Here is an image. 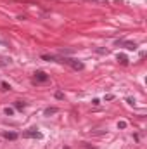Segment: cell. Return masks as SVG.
I'll return each instance as SVG.
<instances>
[{
	"mask_svg": "<svg viewBox=\"0 0 147 149\" xmlns=\"http://www.w3.org/2000/svg\"><path fill=\"white\" fill-rule=\"evenodd\" d=\"M62 62L69 64L73 70H83V62H80V61H76V59H62Z\"/></svg>",
	"mask_w": 147,
	"mask_h": 149,
	"instance_id": "cell-1",
	"label": "cell"
},
{
	"mask_svg": "<svg viewBox=\"0 0 147 149\" xmlns=\"http://www.w3.org/2000/svg\"><path fill=\"white\" fill-rule=\"evenodd\" d=\"M23 135H24V137H31V139H42V137H44L40 132H36V130H33V128H31V130H26Z\"/></svg>",
	"mask_w": 147,
	"mask_h": 149,
	"instance_id": "cell-2",
	"label": "cell"
},
{
	"mask_svg": "<svg viewBox=\"0 0 147 149\" xmlns=\"http://www.w3.org/2000/svg\"><path fill=\"white\" fill-rule=\"evenodd\" d=\"M35 80H36V81H47V80H49V75H47L45 71H36V73H35Z\"/></svg>",
	"mask_w": 147,
	"mask_h": 149,
	"instance_id": "cell-3",
	"label": "cell"
},
{
	"mask_svg": "<svg viewBox=\"0 0 147 149\" xmlns=\"http://www.w3.org/2000/svg\"><path fill=\"white\" fill-rule=\"evenodd\" d=\"M125 45V47H127V49H130V50H135L137 49V44H132V42H118V45Z\"/></svg>",
	"mask_w": 147,
	"mask_h": 149,
	"instance_id": "cell-4",
	"label": "cell"
},
{
	"mask_svg": "<svg viewBox=\"0 0 147 149\" xmlns=\"http://www.w3.org/2000/svg\"><path fill=\"white\" fill-rule=\"evenodd\" d=\"M118 61L121 62V64H128V57L125 54H118Z\"/></svg>",
	"mask_w": 147,
	"mask_h": 149,
	"instance_id": "cell-5",
	"label": "cell"
},
{
	"mask_svg": "<svg viewBox=\"0 0 147 149\" xmlns=\"http://www.w3.org/2000/svg\"><path fill=\"white\" fill-rule=\"evenodd\" d=\"M57 113V108H47L45 109V116H50V115H55Z\"/></svg>",
	"mask_w": 147,
	"mask_h": 149,
	"instance_id": "cell-6",
	"label": "cell"
},
{
	"mask_svg": "<svg viewBox=\"0 0 147 149\" xmlns=\"http://www.w3.org/2000/svg\"><path fill=\"white\" fill-rule=\"evenodd\" d=\"M4 137H5V139H11V140H14L17 135H16L14 132H11V134H9V132H5V134H4Z\"/></svg>",
	"mask_w": 147,
	"mask_h": 149,
	"instance_id": "cell-7",
	"label": "cell"
},
{
	"mask_svg": "<svg viewBox=\"0 0 147 149\" xmlns=\"http://www.w3.org/2000/svg\"><path fill=\"white\" fill-rule=\"evenodd\" d=\"M9 62H11V57H9V59H7V57H0V64H2V66L9 64Z\"/></svg>",
	"mask_w": 147,
	"mask_h": 149,
	"instance_id": "cell-8",
	"label": "cell"
},
{
	"mask_svg": "<svg viewBox=\"0 0 147 149\" xmlns=\"http://www.w3.org/2000/svg\"><path fill=\"white\" fill-rule=\"evenodd\" d=\"M16 109H24V102L17 101V102H16Z\"/></svg>",
	"mask_w": 147,
	"mask_h": 149,
	"instance_id": "cell-9",
	"label": "cell"
},
{
	"mask_svg": "<svg viewBox=\"0 0 147 149\" xmlns=\"http://www.w3.org/2000/svg\"><path fill=\"white\" fill-rule=\"evenodd\" d=\"M118 128H127V121H118Z\"/></svg>",
	"mask_w": 147,
	"mask_h": 149,
	"instance_id": "cell-10",
	"label": "cell"
},
{
	"mask_svg": "<svg viewBox=\"0 0 147 149\" xmlns=\"http://www.w3.org/2000/svg\"><path fill=\"white\" fill-rule=\"evenodd\" d=\"M5 115H7V116H12V115H14V109H12V108H5Z\"/></svg>",
	"mask_w": 147,
	"mask_h": 149,
	"instance_id": "cell-11",
	"label": "cell"
},
{
	"mask_svg": "<svg viewBox=\"0 0 147 149\" xmlns=\"http://www.w3.org/2000/svg\"><path fill=\"white\" fill-rule=\"evenodd\" d=\"M55 99L62 101V99H64V94H62V92H55Z\"/></svg>",
	"mask_w": 147,
	"mask_h": 149,
	"instance_id": "cell-12",
	"label": "cell"
},
{
	"mask_svg": "<svg viewBox=\"0 0 147 149\" xmlns=\"http://www.w3.org/2000/svg\"><path fill=\"white\" fill-rule=\"evenodd\" d=\"M42 59H45V61H54L52 56H42Z\"/></svg>",
	"mask_w": 147,
	"mask_h": 149,
	"instance_id": "cell-13",
	"label": "cell"
},
{
	"mask_svg": "<svg viewBox=\"0 0 147 149\" xmlns=\"http://www.w3.org/2000/svg\"><path fill=\"white\" fill-rule=\"evenodd\" d=\"M104 99H106V101H113V99H114V95H113V94H107Z\"/></svg>",
	"mask_w": 147,
	"mask_h": 149,
	"instance_id": "cell-14",
	"label": "cell"
},
{
	"mask_svg": "<svg viewBox=\"0 0 147 149\" xmlns=\"http://www.w3.org/2000/svg\"><path fill=\"white\" fill-rule=\"evenodd\" d=\"M92 2H95V4H107V0H92Z\"/></svg>",
	"mask_w": 147,
	"mask_h": 149,
	"instance_id": "cell-15",
	"label": "cell"
},
{
	"mask_svg": "<svg viewBox=\"0 0 147 149\" xmlns=\"http://www.w3.org/2000/svg\"><path fill=\"white\" fill-rule=\"evenodd\" d=\"M9 89H11V87H9L7 83H2V90H4V92H5V90H9Z\"/></svg>",
	"mask_w": 147,
	"mask_h": 149,
	"instance_id": "cell-16",
	"label": "cell"
},
{
	"mask_svg": "<svg viewBox=\"0 0 147 149\" xmlns=\"http://www.w3.org/2000/svg\"><path fill=\"white\" fill-rule=\"evenodd\" d=\"M92 104H94V106H99L100 102H99V99H94V101H92Z\"/></svg>",
	"mask_w": 147,
	"mask_h": 149,
	"instance_id": "cell-17",
	"label": "cell"
},
{
	"mask_svg": "<svg viewBox=\"0 0 147 149\" xmlns=\"http://www.w3.org/2000/svg\"><path fill=\"white\" fill-rule=\"evenodd\" d=\"M64 149H69V147H64Z\"/></svg>",
	"mask_w": 147,
	"mask_h": 149,
	"instance_id": "cell-18",
	"label": "cell"
}]
</instances>
